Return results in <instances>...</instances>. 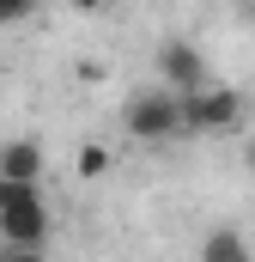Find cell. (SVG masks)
Segmentation results:
<instances>
[{
    "label": "cell",
    "instance_id": "277c9868",
    "mask_svg": "<svg viewBox=\"0 0 255 262\" xmlns=\"http://www.w3.org/2000/svg\"><path fill=\"white\" fill-rule=\"evenodd\" d=\"M158 79H164V92H176V98L207 92V61H200V49H194V43H164V49H158Z\"/></svg>",
    "mask_w": 255,
    "mask_h": 262
},
{
    "label": "cell",
    "instance_id": "7a4b0ae2",
    "mask_svg": "<svg viewBox=\"0 0 255 262\" xmlns=\"http://www.w3.org/2000/svg\"><path fill=\"white\" fill-rule=\"evenodd\" d=\"M49 232H55V220H49V201L37 189H18V201L0 213V250H43Z\"/></svg>",
    "mask_w": 255,
    "mask_h": 262
},
{
    "label": "cell",
    "instance_id": "9c48e42d",
    "mask_svg": "<svg viewBox=\"0 0 255 262\" xmlns=\"http://www.w3.org/2000/svg\"><path fill=\"white\" fill-rule=\"evenodd\" d=\"M18 18H31V6H0V25H18Z\"/></svg>",
    "mask_w": 255,
    "mask_h": 262
},
{
    "label": "cell",
    "instance_id": "8fae6325",
    "mask_svg": "<svg viewBox=\"0 0 255 262\" xmlns=\"http://www.w3.org/2000/svg\"><path fill=\"white\" fill-rule=\"evenodd\" d=\"M243 159H249V171H255V140H249V146H243Z\"/></svg>",
    "mask_w": 255,
    "mask_h": 262
},
{
    "label": "cell",
    "instance_id": "3957f363",
    "mask_svg": "<svg viewBox=\"0 0 255 262\" xmlns=\"http://www.w3.org/2000/svg\"><path fill=\"white\" fill-rule=\"evenodd\" d=\"M183 116H189V134H225V128H237L243 98L231 85H207V92L183 98Z\"/></svg>",
    "mask_w": 255,
    "mask_h": 262
},
{
    "label": "cell",
    "instance_id": "6da1fadb",
    "mask_svg": "<svg viewBox=\"0 0 255 262\" xmlns=\"http://www.w3.org/2000/svg\"><path fill=\"white\" fill-rule=\"evenodd\" d=\"M122 122L134 140H146V146H164V140H176V134H189V116H183V98L176 92H164V85H146V92H134L122 110Z\"/></svg>",
    "mask_w": 255,
    "mask_h": 262
},
{
    "label": "cell",
    "instance_id": "52a82bcc",
    "mask_svg": "<svg viewBox=\"0 0 255 262\" xmlns=\"http://www.w3.org/2000/svg\"><path fill=\"white\" fill-rule=\"evenodd\" d=\"M104 171H110V152L104 146H85L79 152V177H104Z\"/></svg>",
    "mask_w": 255,
    "mask_h": 262
},
{
    "label": "cell",
    "instance_id": "8992f818",
    "mask_svg": "<svg viewBox=\"0 0 255 262\" xmlns=\"http://www.w3.org/2000/svg\"><path fill=\"white\" fill-rule=\"evenodd\" d=\"M200 262H255L249 256V238L243 232H207V244H200Z\"/></svg>",
    "mask_w": 255,
    "mask_h": 262
},
{
    "label": "cell",
    "instance_id": "5b68a950",
    "mask_svg": "<svg viewBox=\"0 0 255 262\" xmlns=\"http://www.w3.org/2000/svg\"><path fill=\"white\" fill-rule=\"evenodd\" d=\"M0 177H6L12 189H37V177H43V146H37V140H6V146H0Z\"/></svg>",
    "mask_w": 255,
    "mask_h": 262
},
{
    "label": "cell",
    "instance_id": "ba28073f",
    "mask_svg": "<svg viewBox=\"0 0 255 262\" xmlns=\"http://www.w3.org/2000/svg\"><path fill=\"white\" fill-rule=\"evenodd\" d=\"M0 262H49L43 250H0Z\"/></svg>",
    "mask_w": 255,
    "mask_h": 262
},
{
    "label": "cell",
    "instance_id": "30bf717a",
    "mask_svg": "<svg viewBox=\"0 0 255 262\" xmlns=\"http://www.w3.org/2000/svg\"><path fill=\"white\" fill-rule=\"evenodd\" d=\"M12 201H18V189H12V183H6V177H0V213H6V207H12Z\"/></svg>",
    "mask_w": 255,
    "mask_h": 262
}]
</instances>
